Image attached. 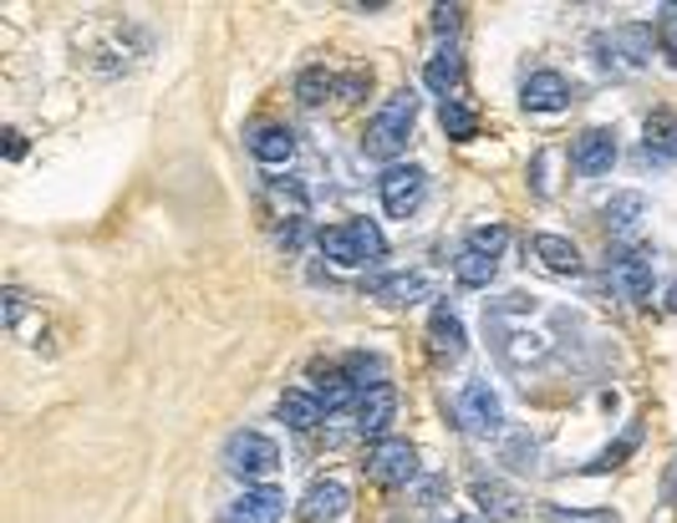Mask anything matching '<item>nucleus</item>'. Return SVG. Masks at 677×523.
Masks as SVG:
<instances>
[{"label": "nucleus", "mask_w": 677, "mask_h": 523, "mask_svg": "<svg viewBox=\"0 0 677 523\" xmlns=\"http://www.w3.org/2000/svg\"><path fill=\"white\" fill-rule=\"evenodd\" d=\"M412 122H418V97L402 87V92H393L373 112L367 138H362V153L367 157H398L402 148H408V138H412Z\"/></svg>", "instance_id": "1"}, {"label": "nucleus", "mask_w": 677, "mask_h": 523, "mask_svg": "<svg viewBox=\"0 0 677 523\" xmlns=\"http://www.w3.org/2000/svg\"><path fill=\"white\" fill-rule=\"evenodd\" d=\"M459 427L469 437H499L505 432V402L494 396L490 381H469L459 392Z\"/></svg>", "instance_id": "2"}, {"label": "nucleus", "mask_w": 677, "mask_h": 523, "mask_svg": "<svg viewBox=\"0 0 677 523\" xmlns=\"http://www.w3.org/2000/svg\"><path fill=\"white\" fill-rule=\"evenodd\" d=\"M225 468L235 478H270L280 468V447L270 443L266 432H235L225 443Z\"/></svg>", "instance_id": "3"}, {"label": "nucleus", "mask_w": 677, "mask_h": 523, "mask_svg": "<svg viewBox=\"0 0 677 523\" xmlns=\"http://www.w3.org/2000/svg\"><path fill=\"white\" fill-rule=\"evenodd\" d=\"M367 478L383 488H402L418 478V447L402 443V437H383V443H373V453H367Z\"/></svg>", "instance_id": "4"}, {"label": "nucleus", "mask_w": 677, "mask_h": 523, "mask_svg": "<svg viewBox=\"0 0 677 523\" xmlns=\"http://www.w3.org/2000/svg\"><path fill=\"white\" fill-rule=\"evenodd\" d=\"M601 52V66H616V72H637V66L652 62V26H616V31H601L591 41Z\"/></svg>", "instance_id": "5"}, {"label": "nucleus", "mask_w": 677, "mask_h": 523, "mask_svg": "<svg viewBox=\"0 0 677 523\" xmlns=\"http://www.w3.org/2000/svg\"><path fill=\"white\" fill-rule=\"evenodd\" d=\"M377 188H383V209L393 214V219H408V214H418V204H423V194H428V173L418 168V163H393V168L377 178Z\"/></svg>", "instance_id": "6"}, {"label": "nucleus", "mask_w": 677, "mask_h": 523, "mask_svg": "<svg viewBox=\"0 0 677 523\" xmlns=\"http://www.w3.org/2000/svg\"><path fill=\"white\" fill-rule=\"evenodd\" d=\"M352 509V488L342 478H316L301 498V523H336Z\"/></svg>", "instance_id": "7"}, {"label": "nucleus", "mask_w": 677, "mask_h": 523, "mask_svg": "<svg viewBox=\"0 0 677 523\" xmlns=\"http://www.w3.org/2000/svg\"><path fill=\"white\" fill-rule=\"evenodd\" d=\"M464 351H469L464 320H459L449 305H439V310L428 315V356H433V361H459Z\"/></svg>", "instance_id": "8"}, {"label": "nucleus", "mask_w": 677, "mask_h": 523, "mask_svg": "<svg viewBox=\"0 0 677 523\" xmlns=\"http://www.w3.org/2000/svg\"><path fill=\"white\" fill-rule=\"evenodd\" d=\"M519 102H525V112H566L571 107V81L560 77V72H535L519 87Z\"/></svg>", "instance_id": "9"}, {"label": "nucleus", "mask_w": 677, "mask_h": 523, "mask_svg": "<svg viewBox=\"0 0 677 523\" xmlns=\"http://www.w3.org/2000/svg\"><path fill=\"white\" fill-rule=\"evenodd\" d=\"M576 168L585 173V178H601V173H611V163H616V132L611 128H585L581 138H576Z\"/></svg>", "instance_id": "10"}, {"label": "nucleus", "mask_w": 677, "mask_h": 523, "mask_svg": "<svg viewBox=\"0 0 677 523\" xmlns=\"http://www.w3.org/2000/svg\"><path fill=\"white\" fill-rule=\"evenodd\" d=\"M286 519V493L280 488H245L229 503V523H280Z\"/></svg>", "instance_id": "11"}, {"label": "nucleus", "mask_w": 677, "mask_h": 523, "mask_svg": "<svg viewBox=\"0 0 677 523\" xmlns=\"http://www.w3.org/2000/svg\"><path fill=\"white\" fill-rule=\"evenodd\" d=\"M393 417H398V392H393V386L362 392V402H357V432H362V437L383 443V432L393 427Z\"/></svg>", "instance_id": "12"}, {"label": "nucleus", "mask_w": 677, "mask_h": 523, "mask_svg": "<svg viewBox=\"0 0 677 523\" xmlns=\"http://www.w3.org/2000/svg\"><path fill=\"white\" fill-rule=\"evenodd\" d=\"M250 153H255V163H266V168H286L295 157V132L280 128V122H266V128L250 132Z\"/></svg>", "instance_id": "13"}, {"label": "nucleus", "mask_w": 677, "mask_h": 523, "mask_svg": "<svg viewBox=\"0 0 677 523\" xmlns=\"http://www.w3.org/2000/svg\"><path fill=\"white\" fill-rule=\"evenodd\" d=\"M373 295L383 305H418L433 295V280L423 275V270H408V275H383L373 280Z\"/></svg>", "instance_id": "14"}, {"label": "nucleus", "mask_w": 677, "mask_h": 523, "mask_svg": "<svg viewBox=\"0 0 677 523\" xmlns=\"http://www.w3.org/2000/svg\"><path fill=\"white\" fill-rule=\"evenodd\" d=\"M474 503H479V513H484L490 523H515V519H519V503H525V498H519L509 483L479 478V483H474Z\"/></svg>", "instance_id": "15"}, {"label": "nucleus", "mask_w": 677, "mask_h": 523, "mask_svg": "<svg viewBox=\"0 0 677 523\" xmlns=\"http://www.w3.org/2000/svg\"><path fill=\"white\" fill-rule=\"evenodd\" d=\"M530 249L550 275H581V249H576L566 235H535Z\"/></svg>", "instance_id": "16"}, {"label": "nucleus", "mask_w": 677, "mask_h": 523, "mask_svg": "<svg viewBox=\"0 0 677 523\" xmlns=\"http://www.w3.org/2000/svg\"><path fill=\"white\" fill-rule=\"evenodd\" d=\"M611 285L622 290L626 301H647L652 295V260L647 254H616V264H611Z\"/></svg>", "instance_id": "17"}, {"label": "nucleus", "mask_w": 677, "mask_h": 523, "mask_svg": "<svg viewBox=\"0 0 677 523\" xmlns=\"http://www.w3.org/2000/svg\"><path fill=\"white\" fill-rule=\"evenodd\" d=\"M321 402H316V392H301V386H291V392L280 396V422L291 432H316L321 427Z\"/></svg>", "instance_id": "18"}, {"label": "nucleus", "mask_w": 677, "mask_h": 523, "mask_svg": "<svg viewBox=\"0 0 677 523\" xmlns=\"http://www.w3.org/2000/svg\"><path fill=\"white\" fill-rule=\"evenodd\" d=\"M321 254L332 264H342V270H362V244H357V235H352V224H332V229H321Z\"/></svg>", "instance_id": "19"}, {"label": "nucleus", "mask_w": 677, "mask_h": 523, "mask_svg": "<svg viewBox=\"0 0 677 523\" xmlns=\"http://www.w3.org/2000/svg\"><path fill=\"white\" fill-rule=\"evenodd\" d=\"M342 371H346V381L357 386V392H377V386H393L387 381V361L377 351H352L342 361Z\"/></svg>", "instance_id": "20"}, {"label": "nucleus", "mask_w": 677, "mask_h": 523, "mask_svg": "<svg viewBox=\"0 0 677 523\" xmlns=\"http://www.w3.org/2000/svg\"><path fill=\"white\" fill-rule=\"evenodd\" d=\"M642 148L663 163H677V112H652L642 128Z\"/></svg>", "instance_id": "21"}, {"label": "nucleus", "mask_w": 677, "mask_h": 523, "mask_svg": "<svg viewBox=\"0 0 677 523\" xmlns=\"http://www.w3.org/2000/svg\"><path fill=\"white\" fill-rule=\"evenodd\" d=\"M459 77H464V56L453 52V46H443L439 56H428V66H423V81L433 87V92L449 102L453 97V87H459Z\"/></svg>", "instance_id": "22"}, {"label": "nucleus", "mask_w": 677, "mask_h": 523, "mask_svg": "<svg viewBox=\"0 0 677 523\" xmlns=\"http://www.w3.org/2000/svg\"><path fill=\"white\" fill-rule=\"evenodd\" d=\"M494 270H499V260H494V254H479V249H469V244L459 249V260H453V280L469 290H490Z\"/></svg>", "instance_id": "23"}, {"label": "nucleus", "mask_w": 677, "mask_h": 523, "mask_svg": "<svg viewBox=\"0 0 677 523\" xmlns=\"http://www.w3.org/2000/svg\"><path fill=\"white\" fill-rule=\"evenodd\" d=\"M316 402H321V412L332 417V412H346V406H357L362 402V392L346 381V371H326V377L316 381Z\"/></svg>", "instance_id": "24"}, {"label": "nucleus", "mask_w": 677, "mask_h": 523, "mask_svg": "<svg viewBox=\"0 0 677 523\" xmlns=\"http://www.w3.org/2000/svg\"><path fill=\"white\" fill-rule=\"evenodd\" d=\"M642 219H647V198L642 194H616L606 204V229L611 235H637Z\"/></svg>", "instance_id": "25"}, {"label": "nucleus", "mask_w": 677, "mask_h": 523, "mask_svg": "<svg viewBox=\"0 0 677 523\" xmlns=\"http://www.w3.org/2000/svg\"><path fill=\"white\" fill-rule=\"evenodd\" d=\"M332 92H336V77L326 72V66H305L301 77H295V97H301L305 107H321Z\"/></svg>", "instance_id": "26"}, {"label": "nucleus", "mask_w": 677, "mask_h": 523, "mask_svg": "<svg viewBox=\"0 0 677 523\" xmlns=\"http://www.w3.org/2000/svg\"><path fill=\"white\" fill-rule=\"evenodd\" d=\"M439 122H443V132H449L453 143H469V138L479 132V118L469 112L464 102H459V97H449V102L439 107Z\"/></svg>", "instance_id": "27"}, {"label": "nucleus", "mask_w": 677, "mask_h": 523, "mask_svg": "<svg viewBox=\"0 0 677 523\" xmlns=\"http://www.w3.org/2000/svg\"><path fill=\"white\" fill-rule=\"evenodd\" d=\"M499 351H505V361H545L550 356V346H545L540 336H525V330H509L505 340H499Z\"/></svg>", "instance_id": "28"}, {"label": "nucleus", "mask_w": 677, "mask_h": 523, "mask_svg": "<svg viewBox=\"0 0 677 523\" xmlns=\"http://www.w3.org/2000/svg\"><path fill=\"white\" fill-rule=\"evenodd\" d=\"M637 443H642V427H637V422H632V427H626L622 437H616V443H611L606 453H601V458L591 462V472H606V468H616V462H622V458H632V453H637Z\"/></svg>", "instance_id": "29"}, {"label": "nucleus", "mask_w": 677, "mask_h": 523, "mask_svg": "<svg viewBox=\"0 0 677 523\" xmlns=\"http://www.w3.org/2000/svg\"><path fill=\"white\" fill-rule=\"evenodd\" d=\"M346 224H352V235H357V244H362V260H367V264L383 260V254H387L383 229H377L373 219H346Z\"/></svg>", "instance_id": "30"}, {"label": "nucleus", "mask_w": 677, "mask_h": 523, "mask_svg": "<svg viewBox=\"0 0 677 523\" xmlns=\"http://www.w3.org/2000/svg\"><path fill=\"white\" fill-rule=\"evenodd\" d=\"M505 239H509V229H505V224H479L474 235H469V249H479V254H494V260H499V249H505Z\"/></svg>", "instance_id": "31"}, {"label": "nucleus", "mask_w": 677, "mask_h": 523, "mask_svg": "<svg viewBox=\"0 0 677 523\" xmlns=\"http://www.w3.org/2000/svg\"><path fill=\"white\" fill-rule=\"evenodd\" d=\"M545 523H622L611 509H550Z\"/></svg>", "instance_id": "32"}, {"label": "nucleus", "mask_w": 677, "mask_h": 523, "mask_svg": "<svg viewBox=\"0 0 677 523\" xmlns=\"http://www.w3.org/2000/svg\"><path fill=\"white\" fill-rule=\"evenodd\" d=\"M428 21H433V31H439V36H453V31H459V21H464V6H433V11H428Z\"/></svg>", "instance_id": "33"}, {"label": "nucleus", "mask_w": 677, "mask_h": 523, "mask_svg": "<svg viewBox=\"0 0 677 523\" xmlns=\"http://www.w3.org/2000/svg\"><path fill=\"white\" fill-rule=\"evenodd\" d=\"M657 41H663V52L677 62V6H667L663 21H657Z\"/></svg>", "instance_id": "34"}, {"label": "nucleus", "mask_w": 677, "mask_h": 523, "mask_svg": "<svg viewBox=\"0 0 677 523\" xmlns=\"http://www.w3.org/2000/svg\"><path fill=\"white\" fill-rule=\"evenodd\" d=\"M0 301H6V326L15 330V326H21V320H26V295H21V290L11 285V290H6V295H0Z\"/></svg>", "instance_id": "35"}, {"label": "nucleus", "mask_w": 677, "mask_h": 523, "mask_svg": "<svg viewBox=\"0 0 677 523\" xmlns=\"http://www.w3.org/2000/svg\"><path fill=\"white\" fill-rule=\"evenodd\" d=\"M336 92H342L346 102H357V97L367 92V77H362V72H352V77H336Z\"/></svg>", "instance_id": "36"}, {"label": "nucleus", "mask_w": 677, "mask_h": 523, "mask_svg": "<svg viewBox=\"0 0 677 523\" xmlns=\"http://www.w3.org/2000/svg\"><path fill=\"white\" fill-rule=\"evenodd\" d=\"M6 157H11V163H21V157H26V138H21L15 128H6Z\"/></svg>", "instance_id": "37"}, {"label": "nucleus", "mask_w": 677, "mask_h": 523, "mask_svg": "<svg viewBox=\"0 0 677 523\" xmlns=\"http://www.w3.org/2000/svg\"><path fill=\"white\" fill-rule=\"evenodd\" d=\"M667 310H673V315H677V285H673V290H667Z\"/></svg>", "instance_id": "38"}, {"label": "nucleus", "mask_w": 677, "mask_h": 523, "mask_svg": "<svg viewBox=\"0 0 677 523\" xmlns=\"http://www.w3.org/2000/svg\"><path fill=\"white\" fill-rule=\"evenodd\" d=\"M459 523H484V519H459Z\"/></svg>", "instance_id": "39"}]
</instances>
